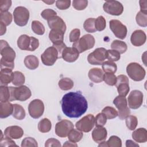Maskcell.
I'll list each match as a JSON object with an SVG mask.
<instances>
[{
    "instance_id": "6da1fadb",
    "label": "cell",
    "mask_w": 147,
    "mask_h": 147,
    "mask_svg": "<svg viewBox=\"0 0 147 147\" xmlns=\"http://www.w3.org/2000/svg\"><path fill=\"white\" fill-rule=\"evenodd\" d=\"M63 113L69 118H79L88 108L86 98L80 92H69L65 94L61 101Z\"/></svg>"
},
{
    "instance_id": "7a4b0ae2",
    "label": "cell",
    "mask_w": 147,
    "mask_h": 147,
    "mask_svg": "<svg viewBox=\"0 0 147 147\" xmlns=\"http://www.w3.org/2000/svg\"><path fill=\"white\" fill-rule=\"evenodd\" d=\"M1 68H10L13 69L14 67V60L16 57V52L11 48L6 41L1 40Z\"/></svg>"
},
{
    "instance_id": "3957f363",
    "label": "cell",
    "mask_w": 147,
    "mask_h": 147,
    "mask_svg": "<svg viewBox=\"0 0 147 147\" xmlns=\"http://www.w3.org/2000/svg\"><path fill=\"white\" fill-rule=\"evenodd\" d=\"M10 90V101L19 100L25 101L29 99L32 93L30 90L26 86H20L18 87H9Z\"/></svg>"
},
{
    "instance_id": "277c9868",
    "label": "cell",
    "mask_w": 147,
    "mask_h": 147,
    "mask_svg": "<svg viewBox=\"0 0 147 147\" xmlns=\"http://www.w3.org/2000/svg\"><path fill=\"white\" fill-rule=\"evenodd\" d=\"M126 72L130 78L134 81H141L145 76V69L138 63H131L126 67Z\"/></svg>"
},
{
    "instance_id": "5b68a950",
    "label": "cell",
    "mask_w": 147,
    "mask_h": 147,
    "mask_svg": "<svg viewBox=\"0 0 147 147\" xmlns=\"http://www.w3.org/2000/svg\"><path fill=\"white\" fill-rule=\"evenodd\" d=\"M95 42L94 37L90 34H87L74 42L72 47L76 48L80 53L93 48L95 45Z\"/></svg>"
},
{
    "instance_id": "8992f818",
    "label": "cell",
    "mask_w": 147,
    "mask_h": 147,
    "mask_svg": "<svg viewBox=\"0 0 147 147\" xmlns=\"http://www.w3.org/2000/svg\"><path fill=\"white\" fill-rule=\"evenodd\" d=\"M114 105L118 110V115L120 119L123 120L128 117L130 114V111L127 107V100L125 96L118 95L113 100Z\"/></svg>"
},
{
    "instance_id": "52a82bcc",
    "label": "cell",
    "mask_w": 147,
    "mask_h": 147,
    "mask_svg": "<svg viewBox=\"0 0 147 147\" xmlns=\"http://www.w3.org/2000/svg\"><path fill=\"white\" fill-rule=\"evenodd\" d=\"M106 59L107 50L104 48L95 49L87 57L88 63L92 65H102Z\"/></svg>"
},
{
    "instance_id": "ba28073f",
    "label": "cell",
    "mask_w": 147,
    "mask_h": 147,
    "mask_svg": "<svg viewBox=\"0 0 147 147\" xmlns=\"http://www.w3.org/2000/svg\"><path fill=\"white\" fill-rule=\"evenodd\" d=\"M14 21L20 26H25L29 18V11L25 7L18 6L13 11Z\"/></svg>"
},
{
    "instance_id": "9c48e42d",
    "label": "cell",
    "mask_w": 147,
    "mask_h": 147,
    "mask_svg": "<svg viewBox=\"0 0 147 147\" xmlns=\"http://www.w3.org/2000/svg\"><path fill=\"white\" fill-rule=\"evenodd\" d=\"M59 58V52L53 46L47 48L41 56L42 63L47 66L53 65Z\"/></svg>"
},
{
    "instance_id": "30bf717a",
    "label": "cell",
    "mask_w": 147,
    "mask_h": 147,
    "mask_svg": "<svg viewBox=\"0 0 147 147\" xmlns=\"http://www.w3.org/2000/svg\"><path fill=\"white\" fill-rule=\"evenodd\" d=\"M95 125V118L92 114H88L78 121L75 126L76 129L81 131L89 132L94 127Z\"/></svg>"
},
{
    "instance_id": "8fae6325",
    "label": "cell",
    "mask_w": 147,
    "mask_h": 147,
    "mask_svg": "<svg viewBox=\"0 0 147 147\" xmlns=\"http://www.w3.org/2000/svg\"><path fill=\"white\" fill-rule=\"evenodd\" d=\"M73 129H74V126L72 122L63 119L56 124L55 133L60 137H66Z\"/></svg>"
},
{
    "instance_id": "7c38bea8",
    "label": "cell",
    "mask_w": 147,
    "mask_h": 147,
    "mask_svg": "<svg viewBox=\"0 0 147 147\" xmlns=\"http://www.w3.org/2000/svg\"><path fill=\"white\" fill-rule=\"evenodd\" d=\"M28 111L31 117L34 119L40 118L44 113V105L40 99H34L28 106Z\"/></svg>"
},
{
    "instance_id": "4fadbf2b",
    "label": "cell",
    "mask_w": 147,
    "mask_h": 147,
    "mask_svg": "<svg viewBox=\"0 0 147 147\" xmlns=\"http://www.w3.org/2000/svg\"><path fill=\"white\" fill-rule=\"evenodd\" d=\"M109 25L110 29L117 37L121 40H123L126 37L127 32V28L120 21L112 20L110 21Z\"/></svg>"
},
{
    "instance_id": "5bb4252c",
    "label": "cell",
    "mask_w": 147,
    "mask_h": 147,
    "mask_svg": "<svg viewBox=\"0 0 147 147\" xmlns=\"http://www.w3.org/2000/svg\"><path fill=\"white\" fill-rule=\"evenodd\" d=\"M103 10L107 13L113 16H119L123 11V5L117 1H107L103 6Z\"/></svg>"
},
{
    "instance_id": "9a60e30c",
    "label": "cell",
    "mask_w": 147,
    "mask_h": 147,
    "mask_svg": "<svg viewBox=\"0 0 147 147\" xmlns=\"http://www.w3.org/2000/svg\"><path fill=\"white\" fill-rule=\"evenodd\" d=\"M143 98L144 95L141 91L137 90L131 91L127 98L129 107L132 109H137L142 105Z\"/></svg>"
},
{
    "instance_id": "2e32d148",
    "label": "cell",
    "mask_w": 147,
    "mask_h": 147,
    "mask_svg": "<svg viewBox=\"0 0 147 147\" xmlns=\"http://www.w3.org/2000/svg\"><path fill=\"white\" fill-rule=\"evenodd\" d=\"M79 52L74 47H65L62 51L61 58L65 61L72 63L75 61L79 57Z\"/></svg>"
},
{
    "instance_id": "e0dca14e",
    "label": "cell",
    "mask_w": 147,
    "mask_h": 147,
    "mask_svg": "<svg viewBox=\"0 0 147 147\" xmlns=\"http://www.w3.org/2000/svg\"><path fill=\"white\" fill-rule=\"evenodd\" d=\"M4 135L6 137L11 139H18L24 135V130L18 126H10L6 128Z\"/></svg>"
},
{
    "instance_id": "ac0fdd59",
    "label": "cell",
    "mask_w": 147,
    "mask_h": 147,
    "mask_svg": "<svg viewBox=\"0 0 147 147\" xmlns=\"http://www.w3.org/2000/svg\"><path fill=\"white\" fill-rule=\"evenodd\" d=\"M146 40L145 33L142 30H136L131 34L130 41L132 45L140 47L145 44Z\"/></svg>"
},
{
    "instance_id": "d6986e66",
    "label": "cell",
    "mask_w": 147,
    "mask_h": 147,
    "mask_svg": "<svg viewBox=\"0 0 147 147\" xmlns=\"http://www.w3.org/2000/svg\"><path fill=\"white\" fill-rule=\"evenodd\" d=\"M48 24L51 29L60 30L65 33L66 25L61 18L56 16L48 20Z\"/></svg>"
},
{
    "instance_id": "ffe728a7",
    "label": "cell",
    "mask_w": 147,
    "mask_h": 147,
    "mask_svg": "<svg viewBox=\"0 0 147 147\" xmlns=\"http://www.w3.org/2000/svg\"><path fill=\"white\" fill-rule=\"evenodd\" d=\"M107 136L106 128L102 127H96L92 131V138L96 143H100L105 141Z\"/></svg>"
},
{
    "instance_id": "44dd1931",
    "label": "cell",
    "mask_w": 147,
    "mask_h": 147,
    "mask_svg": "<svg viewBox=\"0 0 147 147\" xmlns=\"http://www.w3.org/2000/svg\"><path fill=\"white\" fill-rule=\"evenodd\" d=\"M14 72L10 68H2L0 71L1 86H7L12 82Z\"/></svg>"
},
{
    "instance_id": "7402d4cb",
    "label": "cell",
    "mask_w": 147,
    "mask_h": 147,
    "mask_svg": "<svg viewBox=\"0 0 147 147\" xmlns=\"http://www.w3.org/2000/svg\"><path fill=\"white\" fill-rule=\"evenodd\" d=\"M103 71L99 68H91L88 74L89 79L93 82L98 83L103 80Z\"/></svg>"
},
{
    "instance_id": "603a6c76",
    "label": "cell",
    "mask_w": 147,
    "mask_h": 147,
    "mask_svg": "<svg viewBox=\"0 0 147 147\" xmlns=\"http://www.w3.org/2000/svg\"><path fill=\"white\" fill-rule=\"evenodd\" d=\"M64 33L60 30L51 29L49 33V38L53 45L59 44L63 42Z\"/></svg>"
},
{
    "instance_id": "cb8c5ba5",
    "label": "cell",
    "mask_w": 147,
    "mask_h": 147,
    "mask_svg": "<svg viewBox=\"0 0 147 147\" xmlns=\"http://www.w3.org/2000/svg\"><path fill=\"white\" fill-rule=\"evenodd\" d=\"M13 105L9 101L1 102L0 103V117L1 118H7L13 114Z\"/></svg>"
},
{
    "instance_id": "d4e9b609",
    "label": "cell",
    "mask_w": 147,
    "mask_h": 147,
    "mask_svg": "<svg viewBox=\"0 0 147 147\" xmlns=\"http://www.w3.org/2000/svg\"><path fill=\"white\" fill-rule=\"evenodd\" d=\"M131 136L137 142L144 143L147 141V131L145 128H139L134 130Z\"/></svg>"
},
{
    "instance_id": "484cf974",
    "label": "cell",
    "mask_w": 147,
    "mask_h": 147,
    "mask_svg": "<svg viewBox=\"0 0 147 147\" xmlns=\"http://www.w3.org/2000/svg\"><path fill=\"white\" fill-rule=\"evenodd\" d=\"M24 64L26 68L33 70L36 69L39 65L38 58L34 55H28L24 59Z\"/></svg>"
},
{
    "instance_id": "4316f807",
    "label": "cell",
    "mask_w": 147,
    "mask_h": 147,
    "mask_svg": "<svg viewBox=\"0 0 147 147\" xmlns=\"http://www.w3.org/2000/svg\"><path fill=\"white\" fill-rule=\"evenodd\" d=\"M30 44V36L26 34L21 35L17 40V45L21 50L28 51Z\"/></svg>"
},
{
    "instance_id": "83f0119b",
    "label": "cell",
    "mask_w": 147,
    "mask_h": 147,
    "mask_svg": "<svg viewBox=\"0 0 147 147\" xmlns=\"http://www.w3.org/2000/svg\"><path fill=\"white\" fill-rule=\"evenodd\" d=\"M111 47L112 49L118 51L120 54L124 53L127 49L126 44L125 42L118 40H114L111 44Z\"/></svg>"
},
{
    "instance_id": "f1b7e54d",
    "label": "cell",
    "mask_w": 147,
    "mask_h": 147,
    "mask_svg": "<svg viewBox=\"0 0 147 147\" xmlns=\"http://www.w3.org/2000/svg\"><path fill=\"white\" fill-rule=\"evenodd\" d=\"M25 111L23 107L18 104L13 105V111L12 115L14 118L18 120H22L25 117Z\"/></svg>"
},
{
    "instance_id": "f546056e",
    "label": "cell",
    "mask_w": 147,
    "mask_h": 147,
    "mask_svg": "<svg viewBox=\"0 0 147 147\" xmlns=\"http://www.w3.org/2000/svg\"><path fill=\"white\" fill-rule=\"evenodd\" d=\"M52 127L51 122L48 118L42 119L38 123V129L41 133L49 132Z\"/></svg>"
},
{
    "instance_id": "4dcf8cb0",
    "label": "cell",
    "mask_w": 147,
    "mask_h": 147,
    "mask_svg": "<svg viewBox=\"0 0 147 147\" xmlns=\"http://www.w3.org/2000/svg\"><path fill=\"white\" fill-rule=\"evenodd\" d=\"M58 85L62 90H69L73 87L74 82L68 78H64L59 80Z\"/></svg>"
},
{
    "instance_id": "1f68e13d",
    "label": "cell",
    "mask_w": 147,
    "mask_h": 147,
    "mask_svg": "<svg viewBox=\"0 0 147 147\" xmlns=\"http://www.w3.org/2000/svg\"><path fill=\"white\" fill-rule=\"evenodd\" d=\"M10 87L6 86H1L0 87V100L1 102H8L10 99Z\"/></svg>"
},
{
    "instance_id": "d6a6232c",
    "label": "cell",
    "mask_w": 147,
    "mask_h": 147,
    "mask_svg": "<svg viewBox=\"0 0 147 147\" xmlns=\"http://www.w3.org/2000/svg\"><path fill=\"white\" fill-rule=\"evenodd\" d=\"M31 26H32V29L33 32L35 34L38 35H42L44 34L45 31V27L43 25V24L41 23L40 21L37 20H34L32 21Z\"/></svg>"
},
{
    "instance_id": "836d02e7",
    "label": "cell",
    "mask_w": 147,
    "mask_h": 147,
    "mask_svg": "<svg viewBox=\"0 0 147 147\" xmlns=\"http://www.w3.org/2000/svg\"><path fill=\"white\" fill-rule=\"evenodd\" d=\"M83 136V134L81 131L73 129L68 135V138L69 141L76 143L82 140Z\"/></svg>"
},
{
    "instance_id": "e575fe53",
    "label": "cell",
    "mask_w": 147,
    "mask_h": 147,
    "mask_svg": "<svg viewBox=\"0 0 147 147\" xmlns=\"http://www.w3.org/2000/svg\"><path fill=\"white\" fill-rule=\"evenodd\" d=\"M25 81L24 75L20 71L14 72V76L12 80V83L16 86H20L24 84Z\"/></svg>"
},
{
    "instance_id": "d590c367",
    "label": "cell",
    "mask_w": 147,
    "mask_h": 147,
    "mask_svg": "<svg viewBox=\"0 0 147 147\" xmlns=\"http://www.w3.org/2000/svg\"><path fill=\"white\" fill-rule=\"evenodd\" d=\"M102 69L103 71H104L105 73L114 74L117 71V66L115 63L112 61H106L102 64Z\"/></svg>"
},
{
    "instance_id": "8d00e7d4",
    "label": "cell",
    "mask_w": 147,
    "mask_h": 147,
    "mask_svg": "<svg viewBox=\"0 0 147 147\" xmlns=\"http://www.w3.org/2000/svg\"><path fill=\"white\" fill-rule=\"evenodd\" d=\"M95 19L94 18H89L84 21L83 27L86 32L94 33L96 31L95 28Z\"/></svg>"
},
{
    "instance_id": "74e56055",
    "label": "cell",
    "mask_w": 147,
    "mask_h": 147,
    "mask_svg": "<svg viewBox=\"0 0 147 147\" xmlns=\"http://www.w3.org/2000/svg\"><path fill=\"white\" fill-rule=\"evenodd\" d=\"M117 87V91L119 95L126 96L129 92L130 88L129 86V83L123 82L115 85Z\"/></svg>"
},
{
    "instance_id": "f35d334b",
    "label": "cell",
    "mask_w": 147,
    "mask_h": 147,
    "mask_svg": "<svg viewBox=\"0 0 147 147\" xmlns=\"http://www.w3.org/2000/svg\"><path fill=\"white\" fill-rule=\"evenodd\" d=\"M102 113L105 115L107 119H109L115 118L118 116L117 111L114 107H110V106L105 107L102 110Z\"/></svg>"
},
{
    "instance_id": "ab89813d",
    "label": "cell",
    "mask_w": 147,
    "mask_h": 147,
    "mask_svg": "<svg viewBox=\"0 0 147 147\" xmlns=\"http://www.w3.org/2000/svg\"><path fill=\"white\" fill-rule=\"evenodd\" d=\"M126 125L127 128L130 130H134L138 124V120L134 115H129L126 118Z\"/></svg>"
},
{
    "instance_id": "60d3db41",
    "label": "cell",
    "mask_w": 147,
    "mask_h": 147,
    "mask_svg": "<svg viewBox=\"0 0 147 147\" xmlns=\"http://www.w3.org/2000/svg\"><path fill=\"white\" fill-rule=\"evenodd\" d=\"M136 20L139 26L146 27L147 26V14L140 11L136 15Z\"/></svg>"
},
{
    "instance_id": "b9f144b4",
    "label": "cell",
    "mask_w": 147,
    "mask_h": 147,
    "mask_svg": "<svg viewBox=\"0 0 147 147\" xmlns=\"http://www.w3.org/2000/svg\"><path fill=\"white\" fill-rule=\"evenodd\" d=\"M13 17L9 11L0 12V22L3 23L6 26L9 25L12 22Z\"/></svg>"
},
{
    "instance_id": "7bdbcfd3",
    "label": "cell",
    "mask_w": 147,
    "mask_h": 147,
    "mask_svg": "<svg viewBox=\"0 0 147 147\" xmlns=\"http://www.w3.org/2000/svg\"><path fill=\"white\" fill-rule=\"evenodd\" d=\"M106 26V22L105 18L100 16H99L95 20V28L97 31H102L103 30Z\"/></svg>"
},
{
    "instance_id": "ee69618b",
    "label": "cell",
    "mask_w": 147,
    "mask_h": 147,
    "mask_svg": "<svg viewBox=\"0 0 147 147\" xmlns=\"http://www.w3.org/2000/svg\"><path fill=\"white\" fill-rule=\"evenodd\" d=\"M103 80L109 86L115 85L117 82V77L113 73H105L103 75Z\"/></svg>"
},
{
    "instance_id": "f6af8a7d",
    "label": "cell",
    "mask_w": 147,
    "mask_h": 147,
    "mask_svg": "<svg viewBox=\"0 0 147 147\" xmlns=\"http://www.w3.org/2000/svg\"><path fill=\"white\" fill-rule=\"evenodd\" d=\"M107 146L110 147H121L122 141L117 136H112L107 141Z\"/></svg>"
},
{
    "instance_id": "bcb514c9",
    "label": "cell",
    "mask_w": 147,
    "mask_h": 147,
    "mask_svg": "<svg viewBox=\"0 0 147 147\" xmlns=\"http://www.w3.org/2000/svg\"><path fill=\"white\" fill-rule=\"evenodd\" d=\"M121 58L120 53L115 50L109 49L107 50V59L110 61H117Z\"/></svg>"
},
{
    "instance_id": "7dc6e473",
    "label": "cell",
    "mask_w": 147,
    "mask_h": 147,
    "mask_svg": "<svg viewBox=\"0 0 147 147\" xmlns=\"http://www.w3.org/2000/svg\"><path fill=\"white\" fill-rule=\"evenodd\" d=\"M107 122V118L105 115L101 113L96 115L95 118V125L96 127L103 126Z\"/></svg>"
},
{
    "instance_id": "c3c4849f",
    "label": "cell",
    "mask_w": 147,
    "mask_h": 147,
    "mask_svg": "<svg viewBox=\"0 0 147 147\" xmlns=\"http://www.w3.org/2000/svg\"><path fill=\"white\" fill-rule=\"evenodd\" d=\"M0 146L1 147H9V146H17L15 142L11 138L2 137V132L1 131V137L0 139Z\"/></svg>"
},
{
    "instance_id": "681fc988",
    "label": "cell",
    "mask_w": 147,
    "mask_h": 147,
    "mask_svg": "<svg viewBox=\"0 0 147 147\" xmlns=\"http://www.w3.org/2000/svg\"><path fill=\"white\" fill-rule=\"evenodd\" d=\"M88 5V1L86 0H74L72 2L73 7L77 10H83Z\"/></svg>"
},
{
    "instance_id": "f907efd6",
    "label": "cell",
    "mask_w": 147,
    "mask_h": 147,
    "mask_svg": "<svg viewBox=\"0 0 147 147\" xmlns=\"http://www.w3.org/2000/svg\"><path fill=\"white\" fill-rule=\"evenodd\" d=\"M21 146L22 147H26V146L37 147L38 146V144H37V141L34 138L26 137L22 141Z\"/></svg>"
},
{
    "instance_id": "816d5d0a",
    "label": "cell",
    "mask_w": 147,
    "mask_h": 147,
    "mask_svg": "<svg viewBox=\"0 0 147 147\" xmlns=\"http://www.w3.org/2000/svg\"><path fill=\"white\" fill-rule=\"evenodd\" d=\"M41 17L44 19L47 20V21L49 19L53 18L55 16H57V13L51 9H47L44 10L41 13Z\"/></svg>"
},
{
    "instance_id": "f5cc1de1",
    "label": "cell",
    "mask_w": 147,
    "mask_h": 147,
    "mask_svg": "<svg viewBox=\"0 0 147 147\" xmlns=\"http://www.w3.org/2000/svg\"><path fill=\"white\" fill-rule=\"evenodd\" d=\"M71 5L70 0H58L56 1V6L60 10H65Z\"/></svg>"
},
{
    "instance_id": "db71d44e",
    "label": "cell",
    "mask_w": 147,
    "mask_h": 147,
    "mask_svg": "<svg viewBox=\"0 0 147 147\" xmlns=\"http://www.w3.org/2000/svg\"><path fill=\"white\" fill-rule=\"evenodd\" d=\"M80 30L79 29H74L71 30L69 34V41L71 42H75L79 39Z\"/></svg>"
},
{
    "instance_id": "11a10c76",
    "label": "cell",
    "mask_w": 147,
    "mask_h": 147,
    "mask_svg": "<svg viewBox=\"0 0 147 147\" xmlns=\"http://www.w3.org/2000/svg\"><path fill=\"white\" fill-rule=\"evenodd\" d=\"M11 1L10 0H1L0 1V12L7 11L11 7Z\"/></svg>"
},
{
    "instance_id": "9f6ffc18",
    "label": "cell",
    "mask_w": 147,
    "mask_h": 147,
    "mask_svg": "<svg viewBox=\"0 0 147 147\" xmlns=\"http://www.w3.org/2000/svg\"><path fill=\"white\" fill-rule=\"evenodd\" d=\"M38 46H39L38 40L34 37L30 36V46L28 51H34L37 48H38Z\"/></svg>"
},
{
    "instance_id": "6f0895ef",
    "label": "cell",
    "mask_w": 147,
    "mask_h": 147,
    "mask_svg": "<svg viewBox=\"0 0 147 147\" xmlns=\"http://www.w3.org/2000/svg\"><path fill=\"white\" fill-rule=\"evenodd\" d=\"M45 146L47 147L50 146H61V144L59 140L55 138H49L45 142Z\"/></svg>"
},
{
    "instance_id": "680465c9",
    "label": "cell",
    "mask_w": 147,
    "mask_h": 147,
    "mask_svg": "<svg viewBox=\"0 0 147 147\" xmlns=\"http://www.w3.org/2000/svg\"><path fill=\"white\" fill-rule=\"evenodd\" d=\"M123 82H127L129 83V79L125 75H118L117 77V82L115 83V85L121 83H123Z\"/></svg>"
},
{
    "instance_id": "91938a15",
    "label": "cell",
    "mask_w": 147,
    "mask_h": 147,
    "mask_svg": "<svg viewBox=\"0 0 147 147\" xmlns=\"http://www.w3.org/2000/svg\"><path fill=\"white\" fill-rule=\"evenodd\" d=\"M140 11L144 13L147 14V1H140Z\"/></svg>"
},
{
    "instance_id": "94428289",
    "label": "cell",
    "mask_w": 147,
    "mask_h": 147,
    "mask_svg": "<svg viewBox=\"0 0 147 147\" xmlns=\"http://www.w3.org/2000/svg\"><path fill=\"white\" fill-rule=\"evenodd\" d=\"M126 147H133V146H139L138 144L134 142L132 140H128L126 141Z\"/></svg>"
},
{
    "instance_id": "6125c7cd",
    "label": "cell",
    "mask_w": 147,
    "mask_h": 147,
    "mask_svg": "<svg viewBox=\"0 0 147 147\" xmlns=\"http://www.w3.org/2000/svg\"><path fill=\"white\" fill-rule=\"evenodd\" d=\"M6 26L3 23L0 22V28H0V30H1L0 35L1 36H2L3 34H4L6 33Z\"/></svg>"
},
{
    "instance_id": "be15d7a7",
    "label": "cell",
    "mask_w": 147,
    "mask_h": 147,
    "mask_svg": "<svg viewBox=\"0 0 147 147\" xmlns=\"http://www.w3.org/2000/svg\"><path fill=\"white\" fill-rule=\"evenodd\" d=\"M77 144H76V142H73L71 141H66L64 144H63V146H77Z\"/></svg>"
},
{
    "instance_id": "e7e4bbea",
    "label": "cell",
    "mask_w": 147,
    "mask_h": 147,
    "mask_svg": "<svg viewBox=\"0 0 147 147\" xmlns=\"http://www.w3.org/2000/svg\"><path fill=\"white\" fill-rule=\"evenodd\" d=\"M98 146H104V147H107V141H102L101 142H100V144L98 145Z\"/></svg>"
},
{
    "instance_id": "03108f58",
    "label": "cell",
    "mask_w": 147,
    "mask_h": 147,
    "mask_svg": "<svg viewBox=\"0 0 147 147\" xmlns=\"http://www.w3.org/2000/svg\"><path fill=\"white\" fill-rule=\"evenodd\" d=\"M44 2L45 3H47L48 5H52V3H53L55 2V1H44Z\"/></svg>"
}]
</instances>
